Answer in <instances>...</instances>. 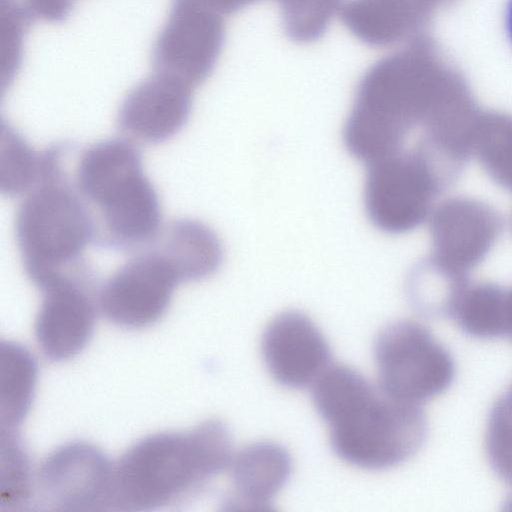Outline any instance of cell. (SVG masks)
<instances>
[{
	"label": "cell",
	"instance_id": "1",
	"mask_svg": "<svg viewBox=\"0 0 512 512\" xmlns=\"http://www.w3.org/2000/svg\"><path fill=\"white\" fill-rule=\"evenodd\" d=\"M418 53L380 58L360 78L343 129L348 152L369 165L408 148V140L438 128L462 89L439 83ZM418 138V139H419Z\"/></svg>",
	"mask_w": 512,
	"mask_h": 512
},
{
	"label": "cell",
	"instance_id": "2",
	"mask_svg": "<svg viewBox=\"0 0 512 512\" xmlns=\"http://www.w3.org/2000/svg\"><path fill=\"white\" fill-rule=\"evenodd\" d=\"M312 397L334 452L354 466L394 467L426 440L428 423L420 404L390 395L351 367L330 365L312 385Z\"/></svg>",
	"mask_w": 512,
	"mask_h": 512
},
{
	"label": "cell",
	"instance_id": "3",
	"mask_svg": "<svg viewBox=\"0 0 512 512\" xmlns=\"http://www.w3.org/2000/svg\"><path fill=\"white\" fill-rule=\"evenodd\" d=\"M233 456L231 432L218 419L189 431L145 436L114 464L112 510L148 511L173 504L228 471Z\"/></svg>",
	"mask_w": 512,
	"mask_h": 512
},
{
	"label": "cell",
	"instance_id": "4",
	"mask_svg": "<svg viewBox=\"0 0 512 512\" xmlns=\"http://www.w3.org/2000/svg\"><path fill=\"white\" fill-rule=\"evenodd\" d=\"M73 178L92 216L94 240L124 250L151 244L158 237V194L130 140L113 138L89 146L80 154Z\"/></svg>",
	"mask_w": 512,
	"mask_h": 512
},
{
	"label": "cell",
	"instance_id": "5",
	"mask_svg": "<svg viewBox=\"0 0 512 512\" xmlns=\"http://www.w3.org/2000/svg\"><path fill=\"white\" fill-rule=\"evenodd\" d=\"M67 149L54 144L42 151L39 179L16 212L19 252L36 287L57 273L82 266L81 254L95 238L90 211L63 168Z\"/></svg>",
	"mask_w": 512,
	"mask_h": 512
},
{
	"label": "cell",
	"instance_id": "6",
	"mask_svg": "<svg viewBox=\"0 0 512 512\" xmlns=\"http://www.w3.org/2000/svg\"><path fill=\"white\" fill-rule=\"evenodd\" d=\"M367 166L366 213L375 227L390 234L420 226L430 217L435 198L457 180L419 145Z\"/></svg>",
	"mask_w": 512,
	"mask_h": 512
},
{
	"label": "cell",
	"instance_id": "7",
	"mask_svg": "<svg viewBox=\"0 0 512 512\" xmlns=\"http://www.w3.org/2000/svg\"><path fill=\"white\" fill-rule=\"evenodd\" d=\"M378 384L390 395L420 404L443 393L455 377L450 352L421 323L398 320L374 342Z\"/></svg>",
	"mask_w": 512,
	"mask_h": 512
},
{
	"label": "cell",
	"instance_id": "8",
	"mask_svg": "<svg viewBox=\"0 0 512 512\" xmlns=\"http://www.w3.org/2000/svg\"><path fill=\"white\" fill-rule=\"evenodd\" d=\"M85 268L55 274L37 287L42 300L35 319V337L43 355L52 362L75 357L93 335L99 289H95Z\"/></svg>",
	"mask_w": 512,
	"mask_h": 512
},
{
	"label": "cell",
	"instance_id": "9",
	"mask_svg": "<svg viewBox=\"0 0 512 512\" xmlns=\"http://www.w3.org/2000/svg\"><path fill=\"white\" fill-rule=\"evenodd\" d=\"M224 41L222 15L197 0H172L153 45V69L195 88L213 72Z\"/></svg>",
	"mask_w": 512,
	"mask_h": 512
},
{
	"label": "cell",
	"instance_id": "10",
	"mask_svg": "<svg viewBox=\"0 0 512 512\" xmlns=\"http://www.w3.org/2000/svg\"><path fill=\"white\" fill-rule=\"evenodd\" d=\"M114 464L96 446L69 442L52 451L37 474L39 498L51 510H112Z\"/></svg>",
	"mask_w": 512,
	"mask_h": 512
},
{
	"label": "cell",
	"instance_id": "11",
	"mask_svg": "<svg viewBox=\"0 0 512 512\" xmlns=\"http://www.w3.org/2000/svg\"><path fill=\"white\" fill-rule=\"evenodd\" d=\"M180 282L162 253L156 248L143 251L118 268L100 287L99 310L123 328L151 326L166 313Z\"/></svg>",
	"mask_w": 512,
	"mask_h": 512
},
{
	"label": "cell",
	"instance_id": "12",
	"mask_svg": "<svg viewBox=\"0 0 512 512\" xmlns=\"http://www.w3.org/2000/svg\"><path fill=\"white\" fill-rule=\"evenodd\" d=\"M429 218L432 256L466 274L485 259L502 230L494 208L468 197L442 201Z\"/></svg>",
	"mask_w": 512,
	"mask_h": 512
},
{
	"label": "cell",
	"instance_id": "13",
	"mask_svg": "<svg viewBox=\"0 0 512 512\" xmlns=\"http://www.w3.org/2000/svg\"><path fill=\"white\" fill-rule=\"evenodd\" d=\"M265 365L282 386H311L330 367L331 350L315 323L304 313L288 310L275 316L261 341Z\"/></svg>",
	"mask_w": 512,
	"mask_h": 512
},
{
	"label": "cell",
	"instance_id": "14",
	"mask_svg": "<svg viewBox=\"0 0 512 512\" xmlns=\"http://www.w3.org/2000/svg\"><path fill=\"white\" fill-rule=\"evenodd\" d=\"M194 87L174 76L153 71L123 99L119 129L130 138L161 143L177 134L189 119Z\"/></svg>",
	"mask_w": 512,
	"mask_h": 512
},
{
	"label": "cell",
	"instance_id": "15",
	"mask_svg": "<svg viewBox=\"0 0 512 512\" xmlns=\"http://www.w3.org/2000/svg\"><path fill=\"white\" fill-rule=\"evenodd\" d=\"M228 472L231 489L223 502L226 509L268 510L290 478L292 460L283 446L261 441L234 453Z\"/></svg>",
	"mask_w": 512,
	"mask_h": 512
},
{
	"label": "cell",
	"instance_id": "16",
	"mask_svg": "<svg viewBox=\"0 0 512 512\" xmlns=\"http://www.w3.org/2000/svg\"><path fill=\"white\" fill-rule=\"evenodd\" d=\"M153 243L172 264L181 282L203 280L222 263L223 248L218 236L197 220L171 222Z\"/></svg>",
	"mask_w": 512,
	"mask_h": 512
},
{
	"label": "cell",
	"instance_id": "17",
	"mask_svg": "<svg viewBox=\"0 0 512 512\" xmlns=\"http://www.w3.org/2000/svg\"><path fill=\"white\" fill-rule=\"evenodd\" d=\"M469 284L468 274L445 265L431 255L413 267L406 291L409 303L417 313L438 319L452 316Z\"/></svg>",
	"mask_w": 512,
	"mask_h": 512
},
{
	"label": "cell",
	"instance_id": "18",
	"mask_svg": "<svg viewBox=\"0 0 512 512\" xmlns=\"http://www.w3.org/2000/svg\"><path fill=\"white\" fill-rule=\"evenodd\" d=\"M1 430H17L25 418L37 377L33 356L22 345L1 342Z\"/></svg>",
	"mask_w": 512,
	"mask_h": 512
},
{
	"label": "cell",
	"instance_id": "19",
	"mask_svg": "<svg viewBox=\"0 0 512 512\" xmlns=\"http://www.w3.org/2000/svg\"><path fill=\"white\" fill-rule=\"evenodd\" d=\"M505 301L506 288L491 282L469 284L451 318L471 337H505Z\"/></svg>",
	"mask_w": 512,
	"mask_h": 512
},
{
	"label": "cell",
	"instance_id": "20",
	"mask_svg": "<svg viewBox=\"0 0 512 512\" xmlns=\"http://www.w3.org/2000/svg\"><path fill=\"white\" fill-rule=\"evenodd\" d=\"M472 153L495 183L512 192V116L479 114Z\"/></svg>",
	"mask_w": 512,
	"mask_h": 512
},
{
	"label": "cell",
	"instance_id": "21",
	"mask_svg": "<svg viewBox=\"0 0 512 512\" xmlns=\"http://www.w3.org/2000/svg\"><path fill=\"white\" fill-rule=\"evenodd\" d=\"M42 152L35 151L9 124L1 125L0 188L14 197L29 192L37 183Z\"/></svg>",
	"mask_w": 512,
	"mask_h": 512
},
{
	"label": "cell",
	"instance_id": "22",
	"mask_svg": "<svg viewBox=\"0 0 512 512\" xmlns=\"http://www.w3.org/2000/svg\"><path fill=\"white\" fill-rule=\"evenodd\" d=\"M33 495L27 451L17 430H1L0 510L24 508Z\"/></svg>",
	"mask_w": 512,
	"mask_h": 512
},
{
	"label": "cell",
	"instance_id": "23",
	"mask_svg": "<svg viewBox=\"0 0 512 512\" xmlns=\"http://www.w3.org/2000/svg\"><path fill=\"white\" fill-rule=\"evenodd\" d=\"M276 2L285 34L290 40L299 44L320 39L344 4L343 0H276Z\"/></svg>",
	"mask_w": 512,
	"mask_h": 512
},
{
	"label": "cell",
	"instance_id": "24",
	"mask_svg": "<svg viewBox=\"0 0 512 512\" xmlns=\"http://www.w3.org/2000/svg\"><path fill=\"white\" fill-rule=\"evenodd\" d=\"M485 450L493 471L512 487V405L503 396L490 411Z\"/></svg>",
	"mask_w": 512,
	"mask_h": 512
},
{
	"label": "cell",
	"instance_id": "25",
	"mask_svg": "<svg viewBox=\"0 0 512 512\" xmlns=\"http://www.w3.org/2000/svg\"><path fill=\"white\" fill-rule=\"evenodd\" d=\"M21 13L30 23L36 20L62 22L70 14L74 0H1Z\"/></svg>",
	"mask_w": 512,
	"mask_h": 512
},
{
	"label": "cell",
	"instance_id": "26",
	"mask_svg": "<svg viewBox=\"0 0 512 512\" xmlns=\"http://www.w3.org/2000/svg\"><path fill=\"white\" fill-rule=\"evenodd\" d=\"M204 6L224 16L236 13L260 0H197Z\"/></svg>",
	"mask_w": 512,
	"mask_h": 512
},
{
	"label": "cell",
	"instance_id": "27",
	"mask_svg": "<svg viewBox=\"0 0 512 512\" xmlns=\"http://www.w3.org/2000/svg\"><path fill=\"white\" fill-rule=\"evenodd\" d=\"M505 337L512 341V286L506 288Z\"/></svg>",
	"mask_w": 512,
	"mask_h": 512
},
{
	"label": "cell",
	"instance_id": "28",
	"mask_svg": "<svg viewBox=\"0 0 512 512\" xmlns=\"http://www.w3.org/2000/svg\"><path fill=\"white\" fill-rule=\"evenodd\" d=\"M505 26L509 39L512 42V0L508 1L505 13Z\"/></svg>",
	"mask_w": 512,
	"mask_h": 512
},
{
	"label": "cell",
	"instance_id": "29",
	"mask_svg": "<svg viewBox=\"0 0 512 512\" xmlns=\"http://www.w3.org/2000/svg\"><path fill=\"white\" fill-rule=\"evenodd\" d=\"M503 397L508 401L510 405H512V386L510 389L503 395Z\"/></svg>",
	"mask_w": 512,
	"mask_h": 512
},
{
	"label": "cell",
	"instance_id": "30",
	"mask_svg": "<svg viewBox=\"0 0 512 512\" xmlns=\"http://www.w3.org/2000/svg\"><path fill=\"white\" fill-rule=\"evenodd\" d=\"M511 226H512V217H511Z\"/></svg>",
	"mask_w": 512,
	"mask_h": 512
}]
</instances>
